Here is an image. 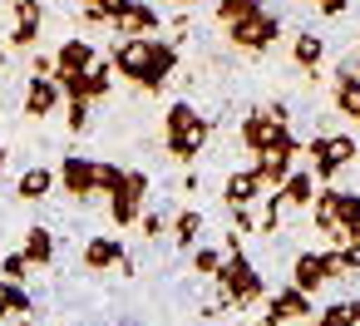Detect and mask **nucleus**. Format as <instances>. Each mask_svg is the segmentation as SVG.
<instances>
[{
    "label": "nucleus",
    "instance_id": "39448f33",
    "mask_svg": "<svg viewBox=\"0 0 360 326\" xmlns=\"http://www.w3.org/2000/svg\"><path fill=\"white\" fill-rule=\"evenodd\" d=\"M227 40H232L237 50H247V55H262V50H271V45L281 40V15L262 6L257 15L232 20V25H227Z\"/></svg>",
    "mask_w": 360,
    "mask_h": 326
},
{
    "label": "nucleus",
    "instance_id": "9d476101",
    "mask_svg": "<svg viewBox=\"0 0 360 326\" xmlns=\"http://www.w3.org/2000/svg\"><path fill=\"white\" fill-rule=\"evenodd\" d=\"M60 104H65L60 80H55V75H30V84H25V114H30V119H50Z\"/></svg>",
    "mask_w": 360,
    "mask_h": 326
},
{
    "label": "nucleus",
    "instance_id": "f3484780",
    "mask_svg": "<svg viewBox=\"0 0 360 326\" xmlns=\"http://www.w3.org/2000/svg\"><path fill=\"white\" fill-rule=\"evenodd\" d=\"M124 257H129V252H124V237L99 232V237L84 242V272H109V267H119Z\"/></svg>",
    "mask_w": 360,
    "mask_h": 326
},
{
    "label": "nucleus",
    "instance_id": "c756f323",
    "mask_svg": "<svg viewBox=\"0 0 360 326\" xmlns=\"http://www.w3.org/2000/svg\"><path fill=\"white\" fill-rule=\"evenodd\" d=\"M262 6H266V0H217V20H222V25H232V20L257 15Z\"/></svg>",
    "mask_w": 360,
    "mask_h": 326
},
{
    "label": "nucleus",
    "instance_id": "79ce46f5",
    "mask_svg": "<svg viewBox=\"0 0 360 326\" xmlns=\"http://www.w3.org/2000/svg\"><path fill=\"white\" fill-rule=\"evenodd\" d=\"M6 6H25V0H6Z\"/></svg>",
    "mask_w": 360,
    "mask_h": 326
},
{
    "label": "nucleus",
    "instance_id": "a19ab883",
    "mask_svg": "<svg viewBox=\"0 0 360 326\" xmlns=\"http://www.w3.org/2000/svg\"><path fill=\"white\" fill-rule=\"evenodd\" d=\"M6 163H11V153H6V149H0V173H6Z\"/></svg>",
    "mask_w": 360,
    "mask_h": 326
},
{
    "label": "nucleus",
    "instance_id": "4468645a",
    "mask_svg": "<svg viewBox=\"0 0 360 326\" xmlns=\"http://www.w3.org/2000/svg\"><path fill=\"white\" fill-rule=\"evenodd\" d=\"M262 193H266V183H262L257 168H237V173L222 183V203H227V208H252Z\"/></svg>",
    "mask_w": 360,
    "mask_h": 326
},
{
    "label": "nucleus",
    "instance_id": "f704fd0d",
    "mask_svg": "<svg viewBox=\"0 0 360 326\" xmlns=\"http://www.w3.org/2000/svg\"><path fill=\"white\" fill-rule=\"evenodd\" d=\"M139 227H143V237H163V227H168V222H163V213H143V218H139Z\"/></svg>",
    "mask_w": 360,
    "mask_h": 326
},
{
    "label": "nucleus",
    "instance_id": "0eeeda50",
    "mask_svg": "<svg viewBox=\"0 0 360 326\" xmlns=\"http://www.w3.org/2000/svg\"><path fill=\"white\" fill-rule=\"evenodd\" d=\"M306 316H316L311 291H301L296 282H286L281 291L266 296V316H262V326H286V321H306Z\"/></svg>",
    "mask_w": 360,
    "mask_h": 326
},
{
    "label": "nucleus",
    "instance_id": "ea45409f",
    "mask_svg": "<svg viewBox=\"0 0 360 326\" xmlns=\"http://www.w3.org/2000/svg\"><path fill=\"white\" fill-rule=\"evenodd\" d=\"M355 237H360V222H355V227H345V242H355Z\"/></svg>",
    "mask_w": 360,
    "mask_h": 326
},
{
    "label": "nucleus",
    "instance_id": "412c9836",
    "mask_svg": "<svg viewBox=\"0 0 360 326\" xmlns=\"http://www.w3.org/2000/svg\"><path fill=\"white\" fill-rule=\"evenodd\" d=\"M168 232H173V242H178L183 252H193V247L202 242V232H207V218H202L198 208H183V213L168 222Z\"/></svg>",
    "mask_w": 360,
    "mask_h": 326
},
{
    "label": "nucleus",
    "instance_id": "2f4dec72",
    "mask_svg": "<svg viewBox=\"0 0 360 326\" xmlns=\"http://www.w3.org/2000/svg\"><path fill=\"white\" fill-rule=\"evenodd\" d=\"M335 208H340V227H355L360 222V188H340Z\"/></svg>",
    "mask_w": 360,
    "mask_h": 326
},
{
    "label": "nucleus",
    "instance_id": "a878e982",
    "mask_svg": "<svg viewBox=\"0 0 360 326\" xmlns=\"http://www.w3.org/2000/svg\"><path fill=\"white\" fill-rule=\"evenodd\" d=\"M311 326H355V296L350 301H326Z\"/></svg>",
    "mask_w": 360,
    "mask_h": 326
},
{
    "label": "nucleus",
    "instance_id": "7c9ffc66",
    "mask_svg": "<svg viewBox=\"0 0 360 326\" xmlns=\"http://www.w3.org/2000/svg\"><path fill=\"white\" fill-rule=\"evenodd\" d=\"M89 104H94V99H65V124H70V134H84V129H89Z\"/></svg>",
    "mask_w": 360,
    "mask_h": 326
},
{
    "label": "nucleus",
    "instance_id": "bb28decb",
    "mask_svg": "<svg viewBox=\"0 0 360 326\" xmlns=\"http://www.w3.org/2000/svg\"><path fill=\"white\" fill-rule=\"evenodd\" d=\"M114 80H119V75H114V65H109V60H99V65L84 75V89H89V99H104V94L114 89Z\"/></svg>",
    "mask_w": 360,
    "mask_h": 326
},
{
    "label": "nucleus",
    "instance_id": "2eb2a0df",
    "mask_svg": "<svg viewBox=\"0 0 360 326\" xmlns=\"http://www.w3.org/2000/svg\"><path fill=\"white\" fill-rule=\"evenodd\" d=\"M55 65H60V75H89V70L99 65V55H94V45H89L84 35H70V40L55 50Z\"/></svg>",
    "mask_w": 360,
    "mask_h": 326
},
{
    "label": "nucleus",
    "instance_id": "4be33fe9",
    "mask_svg": "<svg viewBox=\"0 0 360 326\" xmlns=\"http://www.w3.org/2000/svg\"><path fill=\"white\" fill-rule=\"evenodd\" d=\"M330 99H335V109H340L345 119L360 124V75H355V70H335V89H330Z\"/></svg>",
    "mask_w": 360,
    "mask_h": 326
},
{
    "label": "nucleus",
    "instance_id": "f257e3e1",
    "mask_svg": "<svg viewBox=\"0 0 360 326\" xmlns=\"http://www.w3.org/2000/svg\"><path fill=\"white\" fill-rule=\"evenodd\" d=\"M207 134H212V124H207L188 99H178V104L163 109V149H168L178 163H193V158L207 149Z\"/></svg>",
    "mask_w": 360,
    "mask_h": 326
},
{
    "label": "nucleus",
    "instance_id": "72a5a7b5",
    "mask_svg": "<svg viewBox=\"0 0 360 326\" xmlns=\"http://www.w3.org/2000/svg\"><path fill=\"white\" fill-rule=\"evenodd\" d=\"M79 11L89 25H109V0H79Z\"/></svg>",
    "mask_w": 360,
    "mask_h": 326
},
{
    "label": "nucleus",
    "instance_id": "1a4fd4ad",
    "mask_svg": "<svg viewBox=\"0 0 360 326\" xmlns=\"http://www.w3.org/2000/svg\"><path fill=\"white\" fill-rule=\"evenodd\" d=\"M173 70H178V45L153 35V50H148V75L139 80V89H143V94H163V84L173 80Z\"/></svg>",
    "mask_w": 360,
    "mask_h": 326
},
{
    "label": "nucleus",
    "instance_id": "393cba45",
    "mask_svg": "<svg viewBox=\"0 0 360 326\" xmlns=\"http://www.w3.org/2000/svg\"><path fill=\"white\" fill-rule=\"evenodd\" d=\"M335 198H340V188L321 183V193H316V203H311V218H316L321 232H340V208H335Z\"/></svg>",
    "mask_w": 360,
    "mask_h": 326
},
{
    "label": "nucleus",
    "instance_id": "f03ea898",
    "mask_svg": "<svg viewBox=\"0 0 360 326\" xmlns=\"http://www.w3.org/2000/svg\"><path fill=\"white\" fill-rule=\"evenodd\" d=\"M212 282L222 287V296H227L232 306H252V301H262V296H266V287H262V272H257V262H252L247 252H227Z\"/></svg>",
    "mask_w": 360,
    "mask_h": 326
},
{
    "label": "nucleus",
    "instance_id": "aec40b11",
    "mask_svg": "<svg viewBox=\"0 0 360 326\" xmlns=\"http://www.w3.org/2000/svg\"><path fill=\"white\" fill-rule=\"evenodd\" d=\"M321 60H326V35H316V30H296V40H291V65L306 70V75H316Z\"/></svg>",
    "mask_w": 360,
    "mask_h": 326
},
{
    "label": "nucleus",
    "instance_id": "dca6fc26",
    "mask_svg": "<svg viewBox=\"0 0 360 326\" xmlns=\"http://www.w3.org/2000/svg\"><path fill=\"white\" fill-rule=\"evenodd\" d=\"M55 183H60V173H55L50 163H35V168H25V173L15 178V198H20V203H45V198L55 193Z\"/></svg>",
    "mask_w": 360,
    "mask_h": 326
},
{
    "label": "nucleus",
    "instance_id": "5701e85b",
    "mask_svg": "<svg viewBox=\"0 0 360 326\" xmlns=\"http://www.w3.org/2000/svg\"><path fill=\"white\" fill-rule=\"evenodd\" d=\"M15 316H35V296L25 291V282H0V321Z\"/></svg>",
    "mask_w": 360,
    "mask_h": 326
},
{
    "label": "nucleus",
    "instance_id": "473e14b6",
    "mask_svg": "<svg viewBox=\"0 0 360 326\" xmlns=\"http://www.w3.org/2000/svg\"><path fill=\"white\" fill-rule=\"evenodd\" d=\"M0 277H6V282H25L30 277V257L25 252H6V257H0Z\"/></svg>",
    "mask_w": 360,
    "mask_h": 326
},
{
    "label": "nucleus",
    "instance_id": "6e6552de",
    "mask_svg": "<svg viewBox=\"0 0 360 326\" xmlns=\"http://www.w3.org/2000/svg\"><path fill=\"white\" fill-rule=\"evenodd\" d=\"M148 50H153V35H119V45L109 55L114 75H124L129 84H139L148 75Z\"/></svg>",
    "mask_w": 360,
    "mask_h": 326
},
{
    "label": "nucleus",
    "instance_id": "20e7f679",
    "mask_svg": "<svg viewBox=\"0 0 360 326\" xmlns=\"http://www.w3.org/2000/svg\"><path fill=\"white\" fill-rule=\"evenodd\" d=\"M286 104H276V109H252V114H242V129H237V139H242V149L247 153H266L271 144H281L291 129H286Z\"/></svg>",
    "mask_w": 360,
    "mask_h": 326
},
{
    "label": "nucleus",
    "instance_id": "4c0bfd02",
    "mask_svg": "<svg viewBox=\"0 0 360 326\" xmlns=\"http://www.w3.org/2000/svg\"><path fill=\"white\" fill-rule=\"evenodd\" d=\"M124 6H129V0H109V25H114V15H119Z\"/></svg>",
    "mask_w": 360,
    "mask_h": 326
},
{
    "label": "nucleus",
    "instance_id": "f8f14e48",
    "mask_svg": "<svg viewBox=\"0 0 360 326\" xmlns=\"http://www.w3.org/2000/svg\"><path fill=\"white\" fill-rule=\"evenodd\" d=\"M15 25H11V45L15 50H35L40 25H45V0H25V6H11Z\"/></svg>",
    "mask_w": 360,
    "mask_h": 326
},
{
    "label": "nucleus",
    "instance_id": "e433bc0d",
    "mask_svg": "<svg viewBox=\"0 0 360 326\" xmlns=\"http://www.w3.org/2000/svg\"><path fill=\"white\" fill-rule=\"evenodd\" d=\"M222 252H242V232H227L222 237Z\"/></svg>",
    "mask_w": 360,
    "mask_h": 326
},
{
    "label": "nucleus",
    "instance_id": "6ab92c4d",
    "mask_svg": "<svg viewBox=\"0 0 360 326\" xmlns=\"http://www.w3.org/2000/svg\"><path fill=\"white\" fill-rule=\"evenodd\" d=\"M316 193H321V178H316L311 168H291L286 183H281V203H286V208H311Z\"/></svg>",
    "mask_w": 360,
    "mask_h": 326
},
{
    "label": "nucleus",
    "instance_id": "c85d7f7f",
    "mask_svg": "<svg viewBox=\"0 0 360 326\" xmlns=\"http://www.w3.org/2000/svg\"><path fill=\"white\" fill-rule=\"evenodd\" d=\"M222 257H227L222 247H212V242H198V247H193V272H198V277H217Z\"/></svg>",
    "mask_w": 360,
    "mask_h": 326
},
{
    "label": "nucleus",
    "instance_id": "b1692460",
    "mask_svg": "<svg viewBox=\"0 0 360 326\" xmlns=\"http://www.w3.org/2000/svg\"><path fill=\"white\" fill-rule=\"evenodd\" d=\"M20 252L30 257V267H50V262H55V232H50L45 222L25 227V247H20Z\"/></svg>",
    "mask_w": 360,
    "mask_h": 326
},
{
    "label": "nucleus",
    "instance_id": "ddd939ff",
    "mask_svg": "<svg viewBox=\"0 0 360 326\" xmlns=\"http://www.w3.org/2000/svg\"><path fill=\"white\" fill-rule=\"evenodd\" d=\"M291 282L301 287V291H321L326 282H330V257L326 252H296V262H291Z\"/></svg>",
    "mask_w": 360,
    "mask_h": 326
},
{
    "label": "nucleus",
    "instance_id": "cd10ccee",
    "mask_svg": "<svg viewBox=\"0 0 360 326\" xmlns=\"http://www.w3.org/2000/svg\"><path fill=\"white\" fill-rule=\"evenodd\" d=\"M124 173H129V168H119L114 158H94V193H114V188L124 183Z\"/></svg>",
    "mask_w": 360,
    "mask_h": 326
},
{
    "label": "nucleus",
    "instance_id": "c9c22d12",
    "mask_svg": "<svg viewBox=\"0 0 360 326\" xmlns=\"http://www.w3.org/2000/svg\"><path fill=\"white\" fill-rule=\"evenodd\" d=\"M311 6H316L321 15H345V6H350V0H311Z\"/></svg>",
    "mask_w": 360,
    "mask_h": 326
},
{
    "label": "nucleus",
    "instance_id": "423d86ee",
    "mask_svg": "<svg viewBox=\"0 0 360 326\" xmlns=\"http://www.w3.org/2000/svg\"><path fill=\"white\" fill-rule=\"evenodd\" d=\"M143 198H148V173H143V168H129L124 183L109 193V218H114V227H134V222L143 218Z\"/></svg>",
    "mask_w": 360,
    "mask_h": 326
},
{
    "label": "nucleus",
    "instance_id": "a211bd4d",
    "mask_svg": "<svg viewBox=\"0 0 360 326\" xmlns=\"http://www.w3.org/2000/svg\"><path fill=\"white\" fill-rule=\"evenodd\" d=\"M114 30L119 35H153L158 30V11L148 6V0H129V6L114 15Z\"/></svg>",
    "mask_w": 360,
    "mask_h": 326
},
{
    "label": "nucleus",
    "instance_id": "58836bf2",
    "mask_svg": "<svg viewBox=\"0 0 360 326\" xmlns=\"http://www.w3.org/2000/svg\"><path fill=\"white\" fill-rule=\"evenodd\" d=\"M15 326H40V321L35 316H15Z\"/></svg>",
    "mask_w": 360,
    "mask_h": 326
},
{
    "label": "nucleus",
    "instance_id": "7ed1b4c3",
    "mask_svg": "<svg viewBox=\"0 0 360 326\" xmlns=\"http://www.w3.org/2000/svg\"><path fill=\"white\" fill-rule=\"evenodd\" d=\"M301 153H311V173H316L321 183H330L345 163H355L360 144H355L350 134H316V139H306Z\"/></svg>",
    "mask_w": 360,
    "mask_h": 326
},
{
    "label": "nucleus",
    "instance_id": "37998d69",
    "mask_svg": "<svg viewBox=\"0 0 360 326\" xmlns=\"http://www.w3.org/2000/svg\"><path fill=\"white\" fill-rule=\"evenodd\" d=\"M0 282H6V277H0Z\"/></svg>",
    "mask_w": 360,
    "mask_h": 326
},
{
    "label": "nucleus",
    "instance_id": "9b49d317",
    "mask_svg": "<svg viewBox=\"0 0 360 326\" xmlns=\"http://www.w3.org/2000/svg\"><path fill=\"white\" fill-rule=\"evenodd\" d=\"M60 188L70 193V198H94V158L89 153H65V163H60Z\"/></svg>",
    "mask_w": 360,
    "mask_h": 326
}]
</instances>
